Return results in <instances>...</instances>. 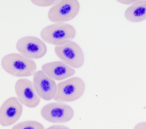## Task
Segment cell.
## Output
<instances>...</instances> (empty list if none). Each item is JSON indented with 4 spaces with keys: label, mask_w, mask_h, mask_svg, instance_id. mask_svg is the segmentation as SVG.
Returning <instances> with one entry per match:
<instances>
[{
    "label": "cell",
    "mask_w": 146,
    "mask_h": 129,
    "mask_svg": "<svg viewBox=\"0 0 146 129\" xmlns=\"http://www.w3.org/2000/svg\"><path fill=\"white\" fill-rule=\"evenodd\" d=\"M1 67L7 73L18 77H31L37 72L35 61L20 54H9L4 56L1 61Z\"/></svg>",
    "instance_id": "obj_1"
},
{
    "label": "cell",
    "mask_w": 146,
    "mask_h": 129,
    "mask_svg": "<svg viewBox=\"0 0 146 129\" xmlns=\"http://www.w3.org/2000/svg\"><path fill=\"white\" fill-rule=\"evenodd\" d=\"M44 43L54 46H62L72 42L76 37V29L67 22L54 23L44 28L40 32Z\"/></svg>",
    "instance_id": "obj_2"
},
{
    "label": "cell",
    "mask_w": 146,
    "mask_h": 129,
    "mask_svg": "<svg viewBox=\"0 0 146 129\" xmlns=\"http://www.w3.org/2000/svg\"><path fill=\"white\" fill-rule=\"evenodd\" d=\"M85 92V83L79 77H73L62 81L57 85L54 101L58 103H71L79 100Z\"/></svg>",
    "instance_id": "obj_3"
},
{
    "label": "cell",
    "mask_w": 146,
    "mask_h": 129,
    "mask_svg": "<svg viewBox=\"0 0 146 129\" xmlns=\"http://www.w3.org/2000/svg\"><path fill=\"white\" fill-rule=\"evenodd\" d=\"M80 11V3L77 0L57 1L48 13L49 21L54 23L66 22L75 19Z\"/></svg>",
    "instance_id": "obj_4"
},
{
    "label": "cell",
    "mask_w": 146,
    "mask_h": 129,
    "mask_svg": "<svg viewBox=\"0 0 146 129\" xmlns=\"http://www.w3.org/2000/svg\"><path fill=\"white\" fill-rule=\"evenodd\" d=\"M16 48L23 56L30 59H40L47 54L46 43L34 36H25L19 39Z\"/></svg>",
    "instance_id": "obj_5"
},
{
    "label": "cell",
    "mask_w": 146,
    "mask_h": 129,
    "mask_svg": "<svg viewBox=\"0 0 146 129\" xmlns=\"http://www.w3.org/2000/svg\"><path fill=\"white\" fill-rule=\"evenodd\" d=\"M40 113L43 118L52 123L68 122L74 116V111L69 105L58 102L44 105Z\"/></svg>",
    "instance_id": "obj_6"
},
{
    "label": "cell",
    "mask_w": 146,
    "mask_h": 129,
    "mask_svg": "<svg viewBox=\"0 0 146 129\" xmlns=\"http://www.w3.org/2000/svg\"><path fill=\"white\" fill-rule=\"evenodd\" d=\"M57 57L72 68H80L84 64V54L78 43L72 41L65 45L54 48Z\"/></svg>",
    "instance_id": "obj_7"
},
{
    "label": "cell",
    "mask_w": 146,
    "mask_h": 129,
    "mask_svg": "<svg viewBox=\"0 0 146 129\" xmlns=\"http://www.w3.org/2000/svg\"><path fill=\"white\" fill-rule=\"evenodd\" d=\"M14 91L23 105L27 108H35L39 105L41 98L35 90L34 83L29 79H19L15 83Z\"/></svg>",
    "instance_id": "obj_8"
},
{
    "label": "cell",
    "mask_w": 146,
    "mask_h": 129,
    "mask_svg": "<svg viewBox=\"0 0 146 129\" xmlns=\"http://www.w3.org/2000/svg\"><path fill=\"white\" fill-rule=\"evenodd\" d=\"M23 114V103L16 97L8 98L0 107V125L9 127L17 122Z\"/></svg>",
    "instance_id": "obj_9"
},
{
    "label": "cell",
    "mask_w": 146,
    "mask_h": 129,
    "mask_svg": "<svg viewBox=\"0 0 146 129\" xmlns=\"http://www.w3.org/2000/svg\"><path fill=\"white\" fill-rule=\"evenodd\" d=\"M35 90L41 99L51 101L54 99L57 93V84L54 80L45 74L42 70L37 71L34 74Z\"/></svg>",
    "instance_id": "obj_10"
},
{
    "label": "cell",
    "mask_w": 146,
    "mask_h": 129,
    "mask_svg": "<svg viewBox=\"0 0 146 129\" xmlns=\"http://www.w3.org/2000/svg\"><path fill=\"white\" fill-rule=\"evenodd\" d=\"M41 70L48 77L54 81H64L75 74V69L62 61H55L47 63L42 66Z\"/></svg>",
    "instance_id": "obj_11"
},
{
    "label": "cell",
    "mask_w": 146,
    "mask_h": 129,
    "mask_svg": "<svg viewBox=\"0 0 146 129\" xmlns=\"http://www.w3.org/2000/svg\"><path fill=\"white\" fill-rule=\"evenodd\" d=\"M124 17L131 22H141L146 20V0L141 3L127 8L124 12Z\"/></svg>",
    "instance_id": "obj_12"
},
{
    "label": "cell",
    "mask_w": 146,
    "mask_h": 129,
    "mask_svg": "<svg viewBox=\"0 0 146 129\" xmlns=\"http://www.w3.org/2000/svg\"><path fill=\"white\" fill-rule=\"evenodd\" d=\"M12 129H44L42 123L37 121H24L14 125Z\"/></svg>",
    "instance_id": "obj_13"
},
{
    "label": "cell",
    "mask_w": 146,
    "mask_h": 129,
    "mask_svg": "<svg viewBox=\"0 0 146 129\" xmlns=\"http://www.w3.org/2000/svg\"><path fill=\"white\" fill-rule=\"evenodd\" d=\"M31 3L38 7L46 8V7L54 6L57 3V1H54V0H33V1H31Z\"/></svg>",
    "instance_id": "obj_14"
},
{
    "label": "cell",
    "mask_w": 146,
    "mask_h": 129,
    "mask_svg": "<svg viewBox=\"0 0 146 129\" xmlns=\"http://www.w3.org/2000/svg\"><path fill=\"white\" fill-rule=\"evenodd\" d=\"M145 0H119L118 2L119 3H122L124 5H129V6H133V5H136L139 3H143Z\"/></svg>",
    "instance_id": "obj_15"
},
{
    "label": "cell",
    "mask_w": 146,
    "mask_h": 129,
    "mask_svg": "<svg viewBox=\"0 0 146 129\" xmlns=\"http://www.w3.org/2000/svg\"><path fill=\"white\" fill-rule=\"evenodd\" d=\"M47 129H70L69 128H68L66 126H64V125H53V126H50V127H48Z\"/></svg>",
    "instance_id": "obj_16"
},
{
    "label": "cell",
    "mask_w": 146,
    "mask_h": 129,
    "mask_svg": "<svg viewBox=\"0 0 146 129\" xmlns=\"http://www.w3.org/2000/svg\"><path fill=\"white\" fill-rule=\"evenodd\" d=\"M134 129H146V122H141L137 123Z\"/></svg>",
    "instance_id": "obj_17"
}]
</instances>
